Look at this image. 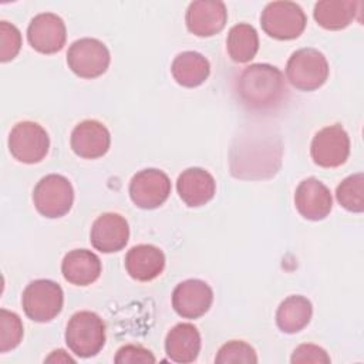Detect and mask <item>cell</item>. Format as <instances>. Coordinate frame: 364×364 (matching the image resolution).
I'll return each instance as SVG.
<instances>
[{"mask_svg": "<svg viewBox=\"0 0 364 364\" xmlns=\"http://www.w3.org/2000/svg\"><path fill=\"white\" fill-rule=\"evenodd\" d=\"M236 92L249 109L266 111L276 108L286 97L287 87L282 71L270 64H252L237 78Z\"/></svg>", "mask_w": 364, "mask_h": 364, "instance_id": "6da1fadb", "label": "cell"}, {"mask_svg": "<svg viewBox=\"0 0 364 364\" xmlns=\"http://www.w3.org/2000/svg\"><path fill=\"white\" fill-rule=\"evenodd\" d=\"M65 343L78 357L88 358L98 354L105 344V324L102 318L88 310L73 314L65 328Z\"/></svg>", "mask_w": 364, "mask_h": 364, "instance_id": "7a4b0ae2", "label": "cell"}, {"mask_svg": "<svg viewBox=\"0 0 364 364\" xmlns=\"http://www.w3.org/2000/svg\"><path fill=\"white\" fill-rule=\"evenodd\" d=\"M286 77L294 88L314 91L327 81L328 63L318 50L300 48L290 55L286 65Z\"/></svg>", "mask_w": 364, "mask_h": 364, "instance_id": "3957f363", "label": "cell"}, {"mask_svg": "<svg viewBox=\"0 0 364 364\" xmlns=\"http://www.w3.org/2000/svg\"><path fill=\"white\" fill-rule=\"evenodd\" d=\"M63 289L55 282L47 279L31 282L21 296L26 316L37 323H47L55 318L63 310Z\"/></svg>", "mask_w": 364, "mask_h": 364, "instance_id": "277c9868", "label": "cell"}, {"mask_svg": "<svg viewBox=\"0 0 364 364\" xmlns=\"http://www.w3.org/2000/svg\"><path fill=\"white\" fill-rule=\"evenodd\" d=\"M33 202L43 216L50 219L61 218L68 213L73 206V185L65 176L50 173L37 182L33 191Z\"/></svg>", "mask_w": 364, "mask_h": 364, "instance_id": "5b68a950", "label": "cell"}, {"mask_svg": "<svg viewBox=\"0 0 364 364\" xmlns=\"http://www.w3.org/2000/svg\"><path fill=\"white\" fill-rule=\"evenodd\" d=\"M306 14L293 1H272L260 16V24L266 34L277 40L297 38L306 28Z\"/></svg>", "mask_w": 364, "mask_h": 364, "instance_id": "8992f818", "label": "cell"}, {"mask_svg": "<svg viewBox=\"0 0 364 364\" xmlns=\"http://www.w3.org/2000/svg\"><path fill=\"white\" fill-rule=\"evenodd\" d=\"M50 148L47 131L37 122L21 121L16 124L9 135V149L14 159L23 164L43 161Z\"/></svg>", "mask_w": 364, "mask_h": 364, "instance_id": "52a82bcc", "label": "cell"}, {"mask_svg": "<svg viewBox=\"0 0 364 364\" xmlns=\"http://www.w3.org/2000/svg\"><path fill=\"white\" fill-rule=\"evenodd\" d=\"M109 51L97 38H80L74 41L67 53V63L71 71L81 78L102 75L109 65Z\"/></svg>", "mask_w": 364, "mask_h": 364, "instance_id": "ba28073f", "label": "cell"}, {"mask_svg": "<svg viewBox=\"0 0 364 364\" xmlns=\"http://www.w3.org/2000/svg\"><path fill=\"white\" fill-rule=\"evenodd\" d=\"M310 154L318 166L336 168L343 165L350 155V138L340 124L320 129L310 146Z\"/></svg>", "mask_w": 364, "mask_h": 364, "instance_id": "9c48e42d", "label": "cell"}, {"mask_svg": "<svg viewBox=\"0 0 364 364\" xmlns=\"http://www.w3.org/2000/svg\"><path fill=\"white\" fill-rule=\"evenodd\" d=\"M171 193V181L164 171L148 168L135 173L129 183V196L141 209L161 206Z\"/></svg>", "mask_w": 364, "mask_h": 364, "instance_id": "30bf717a", "label": "cell"}, {"mask_svg": "<svg viewBox=\"0 0 364 364\" xmlns=\"http://www.w3.org/2000/svg\"><path fill=\"white\" fill-rule=\"evenodd\" d=\"M27 38L36 51L43 54H54L65 44V24L63 18L54 13H40L30 21Z\"/></svg>", "mask_w": 364, "mask_h": 364, "instance_id": "8fae6325", "label": "cell"}, {"mask_svg": "<svg viewBox=\"0 0 364 364\" xmlns=\"http://www.w3.org/2000/svg\"><path fill=\"white\" fill-rule=\"evenodd\" d=\"M213 291L208 283L189 279L179 283L172 291V307L183 318H198L212 306Z\"/></svg>", "mask_w": 364, "mask_h": 364, "instance_id": "7c38bea8", "label": "cell"}, {"mask_svg": "<svg viewBox=\"0 0 364 364\" xmlns=\"http://www.w3.org/2000/svg\"><path fill=\"white\" fill-rule=\"evenodd\" d=\"M188 30L198 37H212L223 30L228 21V10L223 1H192L185 16Z\"/></svg>", "mask_w": 364, "mask_h": 364, "instance_id": "4fadbf2b", "label": "cell"}, {"mask_svg": "<svg viewBox=\"0 0 364 364\" xmlns=\"http://www.w3.org/2000/svg\"><path fill=\"white\" fill-rule=\"evenodd\" d=\"M129 239V226L124 216L118 213H102L91 228V245L102 253H114L125 247Z\"/></svg>", "mask_w": 364, "mask_h": 364, "instance_id": "5bb4252c", "label": "cell"}, {"mask_svg": "<svg viewBox=\"0 0 364 364\" xmlns=\"http://www.w3.org/2000/svg\"><path fill=\"white\" fill-rule=\"evenodd\" d=\"M294 205L299 213L309 220H321L328 216L333 198L330 189L317 178H307L294 192Z\"/></svg>", "mask_w": 364, "mask_h": 364, "instance_id": "9a60e30c", "label": "cell"}, {"mask_svg": "<svg viewBox=\"0 0 364 364\" xmlns=\"http://www.w3.org/2000/svg\"><path fill=\"white\" fill-rule=\"evenodd\" d=\"M70 142L75 155L85 159H95L108 152L111 135L102 122L85 119L75 125Z\"/></svg>", "mask_w": 364, "mask_h": 364, "instance_id": "2e32d148", "label": "cell"}, {"mask_svg": "<svg viewBox=\"0 0 364 364\" xmlns=\"http://www.w3.org/2000/svg\"><path fill=\"white\" fill-rule=\"evenodd\" d=\"M176 189L181 199L189 208H199L215 196L216 182L208 171L202 168H188L178 176Z\"/></svg>", "mask_w": 364, "mask_h": 364, "instance_id": "e0dca14e", "label": "cell"}, {"mask_svg": "<svg viewBox=\"0 0 364 364\" xmlns=\"http://www.w3.org/2000/svg\"><path fill=\"white\" fill-rule=\"evenodd\" d=\"M165 267L162 250L154 245H138L128 250L125 269L138 282H149L158 277Z\"/></svg>", "mask_w": 364, "mask_h": 364, "instance_id": "ac0fdd59", "label": "cell"}, {"mask_svg": "<svg viewBox=\"0 0 364 364\" xmlns=\"http://www.w3.org/2000/svg\"><path fill=\"white\" fill-rule=\"evenodd\" d=\"M64 279L75 286H88L101 274L100 257L87 249H75L68 252L61 263Z\"/></svg>", "mask_w": 364, "mask_h": 364, "instance_id": "d6986e66", "label": "cell"}, {"mask_svg": "<svg viewBox=\"0 0 364 364\" xmlns=\"http://www.w3.org/2000/svg\"><path fill=\"white\" fill-rule=\"evenodd\" d=\"M165 351L168 357L181 364L192 363L200 351V334L191 323H179L169 330L165 338Z\"/></svg>", "mask_w": 364, "mask_h": 364, "instance_id": "ffe728a7", "label": "cell"}, {"mask_svg": "<svg viewBox=\"0 0 364 364\" xmlns=\"http://www.w3.org/2000/svg\"><path fill=\"white\" fill-rule=\"evenodd\" d=\"M171 71L179 85L193 88L206 81L210 73V65L208 58L200 53L183 51L173 58Z\"/></svg>", "mask_w": 364, "mask_h": 364, "instance_id": "44dd1931", "label": "cell"}, {"mask_svg": "<svg viewBox=\"0 0 364 364\" xmlns=\"http://www.w3.org/2000/svg\"><path fill=\"white\" fill-rule=\"evenodd\" d=\"M361 1L353 0H321L314 6V20L327 30H341L351 24Z\"/></svg>", "mask_w": 364, "mask_h": 364, "instance_id": "7402d4cb", "label": "cell"}, {"mask_svg": "<svg viewBox=\"0 0 364 364\" xmlns=\"http://www.w3.org/2000/svg\"><path fill=\"white\" fill-rule=\"evenodd\" d=\"M311 314L313 306L307 297L289 296L280 303L276 311V323L283 333L293 334L310 323Z\"/></svg>", "mask_w": 364, "mask_h": 364, "instance_id": "603a6c76", "label": "cell"}, {"mask_svg": "<svg viewBox=\"0 0 364 364\" xmlns=\"http://www.w3.org/2000/svg\"><path fill=\"white\" fill-rule=\"evenodd\" d=\"M229 57L236 63L250 61L259 50V36L253 26L239 23L233 26L226 38Z\"/></svg>", "mask_w": 364, "mask_h": 364, "instance_id": "cb8c5ba5", "label": "cell"}, {"mask_svg": "<svg viewBox=\"0 0 364 364\" xmlns=\"http://www.w3.org/2000/svg\"><path fill=\"white\" fill-rule=\"evenodd\" d=\"M336 196L344 209L361 213L364 210V175L360 172L347 176L337 186Z\"/></svg>", "mask_w": 364, "mask_h": 364, "instance_id": "d4e9b609", "label": "cell"}, {"mask_svg": "<svg viewBox=\"0 0 364 364\" xmlns=\"http://www.w3.org/2000/svg\"><path fill=\"white\" fill-rule=\"evenodd\" d=\"M23 323L18 314L6 309L0 310V353L16 348L23 338Z\"/></svg>", "mask_w": 364, "mask_h": 364, "instance_id": "484cf974", "label": "cell"}, {"mask_svg": "<svg viewBox=\"0 0 364 364\" xmlns=\"http://www.w3.org/2000/svg\"><path fill=\"white\" fill-rule=\"evenodd\" d=\"M215 361L218 364H250L257 363V355L250 344L242 340H232L219 348Z\"/></svg>", "mask_w": 364, "mask_h": 364, "instance_id": "4316f807", "label": "cell"}, {"mask_svg": "<svg viewBox=\"0 0 364 364\" xmlns=\"http://www.w3.org/2000/svg\"><path fill=\"white\" fill-rule=\"evenodd\" d=\"M20 48L21 34L18 28L9 21H0V61L7 63L13 60Z\"/></svg>", "mask_w": 364, "mask_h": 364, "instance_id": "83f0119b", "label": "cell"}, {"mask_svg": "<svg viewBox=\"0 0 364 364\" xmlns=\"http://www.w3.org/2000/svg\"><path fill=\"white\" fill-rule=\"evenodd\" d=\"M117 364H136V363H155L154 354L142 346L127 344L117 351L114 358Z\"/></svg>", "mask_w": 364, "mask_h": 364, "instance_id": "f1b7e54d", "label": "cell"}, {"mask_svg": "<svg viewBox=\"0 0 364 364\" xmlns=\"http://www.w3.org/2000/svg\"><path fill=\"white\" fill-rule=\"evenodd\" d=\"M290 361L293 364H306V363H330V355L327 351L316 344H300L291 354Z\"/></svg>", "mask_w": 364, "mask_h": 364, "instance_id": "f546056e", "label": "cell"}, {"mask_svg": "<svg viewBox=\"0 0 364 364\" xmlns=\"http://www.w3.org/2000/svg\"><path fill=\"white\" fill-rule=\"evenodd\" d=\"M46 361H47V363H54V361H57V363H60V361H64V363H74V360H73L70 355H67L64 350H55V351H53L51 355L46 358Z\"/></svg>", "mask_w": 364, "mask_h": 364, "instance_id": "4dcf8cb0", "label": "cell"}]
</instances>
